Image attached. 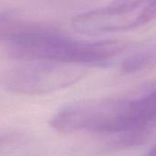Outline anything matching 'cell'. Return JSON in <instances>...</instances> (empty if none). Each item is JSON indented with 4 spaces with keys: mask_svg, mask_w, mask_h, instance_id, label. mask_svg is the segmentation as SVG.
<instances>
[{
    "mask_svg": "<svg viewBox=\"0 0 156 156\" xmlns=\"http://www.w3.org/2000/svg\"><path fill=\"white\" fill-rule=\"evenodd\" d=\"M154 89L136 99L97 98L69 104L49 125L62 133H88L101 136L111 147L144 145L155 132Z\"/></svg>",
    "mask_w": 156,
    "mask_h": 156,
    "instance_id": "cell-1",
    "label": "cell"
},
{
    "mask_svg": "<svg viewBox=\"0 0 156 156\" xmlns=\"http://www.w3.org/2000/svg\"><path fill=\"white\" fill-rule=\"evenodd\" d=\"M0 38L7 42L9 56L16 59L94 66H104L129 45L123 40H78L36 26L5 25Z\"/></svg>",
    "mask_w": 156,
    "mask_h": 156,
    "instance_id": "cell-2",
    "label": "cell"
},
{
    "mask_svg": "<svg viewBox=\"0 0 156 156\" xmlns=\"http://www.w3.org/2000/svg\"><path fill=\"white\" fill-rule=\"evenodd\" d=\"M86 74L84 65L32 60L7 71L0 82L12 93L40 95L72 86Z\"/></svg>",
    "mask_w": 156,
    "mask_h": 156,
    "instance_id": "cell-3",
    "label": "cell"
},
{
    "mask_svg": "<svg viewBox=\"0 0 156 156\" xmlns=\"http://www.w3.org/2000/svg\"><path fill=\"white\" fill-rule=\"evenodd\" d=\"M21 141H22L21 136L17 134H6V135L0 136V149L6 145L18 144Z\"/></svg>",
    "mask_w": 156,
    "mask_h": 156,
    "instance_id": "cell-6",
    "label": "cell"
},
{
    "mask_svg": "<svg viewBox=\"0 0 156 156\" xmlns=\"http://www.w3.org/2000/svg\"><path fill=\"white\" fill-rule=\"evenodd\" d=\"M155 16V0H114L74 17L75 30L88 35L122 32L142 27Z\"/></svg>",
    "mask_w": 156,
    "mask_h": 156,
    "instance_id": "cell-4",
    "label": "cell"
},
{
    "mask_svg": "<svg viewBox=\"0 0 156 156\" xmlns=\"http://www.w3.org/2000/svg\"><path fill=\"white\" fill-rule=\"evenodd\" d=\"M154 62V52L147 51L133 55L125 59L122 65V70L124 73H133L144 69Z\"/></svg>",
    "mask_w": 156,
    "mask_h": 156,
    "instance_id": "cell-5",
    "label": "cell"
}]
</instances>
